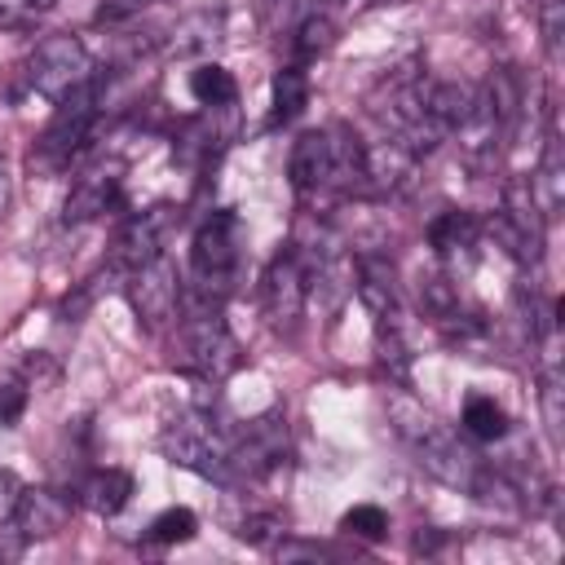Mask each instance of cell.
Masks as SVG:
<instances>
[{
    "instance_id": "obj_1",
    "label": "cell",
    "mask_w": 565,
    "mask_h": 565,
    "mask_svg": "<svg viewBox=\"0 0 565 565\" xmlns=\"http://www.w3.org/2000/svg\"><path fill=\"white\" fill-rule=\"evenodd\" d=\"M384 402H388L393 433L411 446L415 463H419L428 477H437L441 486L463 490V494H472V499H481V503H503V508H516V503H521V499H516L521 490H516L503 472L486 468L468 446H459V437L446 433V424H437V415L424 411L415 397H406V393L393 388Z\"/></svg>"
},
{
    "instance_id": "obj_2",
    "label": "cell",
    "mask_w": 565,
    "mask_h": 565,
    "mask_svg": "<svg viewBox=\"0 0 565 565\" xmlns=\"http://www.w3.org/2000/svg\"><path fill=\"white\" fill-rule=\"evenodd\" d=\"M362 163H366V141L349 124H327L296 137L287 154V181L300 199L362 194Z\"/></svg>"
},
{
    "instance_id": "obj_3",
    "label": "cell",
    "mask_w": 565,
    "mask_h": 565,
    "mask_svg": "<svg viewBox=\"0 0 565 565\" xmlns=\"http://www.w3.org/2000/svg\"><path fill=\"white\" fill-rule=\"evenodd\" d=\"M238 256H243V221H238V212H230V207L207 212L199 221V230H194V243H190L194 300L225 305V296L234 291Z\"/></svg>"
},
{
    "instance_id": "obj_4",
    "label": "cell",
    "mask_w": 565,
    "mask_h": 565,
    "mask_svg": "<svg viewBox=\"0 0 565 565\" xmlns=\"http://www.w3.org/2000/svg\"><path fill=\"white\" fill-rule=\"evenodd\" d=\"M97 119H102V71H97L93 84H84L66 102H57L53 119L44 124V132H40V141L31 150V168H40V172H66L88 150Z\"/></svg>"
},
{
    "instance_id": "obj_5",
    "label": "cell",
    "mask_w": 565,
    "mask_h": 565,
    "mask_svg": "<svg viewBox=\"0 0 565 565\" xmlns=\"http://www.w3.org/2000/svg\"><path fill=\"white\" fill-rule=\"evenodd\" d=\"M97 79V62H93V53L84 49V40L79 35H71V31H57V35H44L35 49H31V57H26V84H31V93H40L44 102H66L71 93H79L84 84H93Z\"/></svg>"
},
{
    "instance_id": "obj_6",
    "label": "cell",
    "mask_w": 565,
    "mask_h": 565,
    "mask_svg": "<svg viewBox=\"0 0 565 565\" xmlns=\"http://www.w3.org/2000/svg\"><path fill=\"white\" fill-rule=\"evenodd\" d=\"M185 331V353H190V371L203 375V380H230L238 366H243V349L234 340V331L225 327L221 318V305L212 300H194L190 318L181 322Z\"/></svg>"
},
{
    "instance_id": "obj_7",
    "label": "cell",
    "mask_w": 565,
    "mask_h": 565,
    "mask_svg": "<svg viewBox=\"0 0 565 565\" xmlns=\"http://www.w3.org/2000/svg\"><path fill=\"white\" fill-rule=\"evenodd\" d=\"M194 415H199V419L168 424V428L159 433V450H163L177 468H190V472H199V477H212V481L230 486V481H234V472H230V433L212 428V424H207L212 415H203V411H194Z\"/></svg>"
},
{
    "instance_id": "obj_8",
    "label": "cell",
    "mask_w": 565,
    "mask_h": 565,
    "mask_svg": "<svg viewBox=\"0 0 565 565\" xmlns=\"http://www.w3.org/2000/svg\"><path fill=\"white\" fill-rule=\"evenodd\" d=\"M486 230H490V234L503 243V252H508L512 260H521V265H534V260L543 256V230H547V216H543L539 203H534L530 177H512V181L503 185V194H499V212L490 216Z\"/></svg>"
},
{
    "instance_id": "obj_9",
    "label": "cell",
    "mask_w": 565,
    "mask_h": 565,
    "mask_svg": "<svg viewBox=\"0 0 565 565\" xmlns=\"http://www.w3.org/2000/svg\"><path fill=\"white\" fill-rule=\"evenodd\" d=\"M124 291H128V305H132L137 322L150 327V331H159V327H168L177 318L181 296H185V282H181L177 260L168 252H159V256L141 260L137 269H128Z\"/></svg>"
},
{
    "instance_id": "obj_10",
    "label": "cell",
    "mask_w": 565,
    "mask_h": 565,
    "mask_svg": "<svg viewBox=\"0 0 565 565\" xmlns=\"http://www.w3.org/2000/svg\"><path fill=\"white\" fill-rule=\"evenodd\" d=\"M305 305H309V274H305L300 256L291 247H282L260 274V309L274 331L291 335L305 318Z\"/></svg>"
},
{
    "instance_id": "obj_11",
    "label": "cell",
    "mask_w": 565,
    "mask_h": 565,
    "mask_svg": "<svg viewBox=\"0 0 565 565\" xmlns=\"http://www.w3.org/2000/svg\"><path fill=\"white\" fill-rule=\"evenodd\" d=\"M419 177V154L406 150L397 137L371 141L366 146V163H362V194L371 199H388V194H406Z\"/></svg>"
},
{
    "instance_id": "obj_12",
    "label": "cell",
    "mask_w": 565,
    "mask_h": 565,
    "mask_svg": "<svg viewBox=\"0 0 565 565\" xmlns=\"http://www.w3.org/2000/svg\"><path fill=\"white\" fill-rule=\"evenodd\" d=\"M119 194H124V168L110 159H102V163H93L88 172H79L75 177V185H71V194H66V203H62V221L66 225H84V221H97V216H106L115 203H119Z\"/></svg>"
},
{
    "instance_id": "obj_13",
    "label": "cell",
    "mask_w": 565,
    "mask_h": 565,
    "mask_svg": "<svg viewBox=\"0 0 565 565\" xmlns=\"http://www.w3.org/2000/svg\"><path fill=\"white\" fill-rule=\"evenodd\" d=\"M172 225H177V207H168V203H154V207L128 216L124 230L115 234L110 260H115L119 269H137L141 260H150V256L163 252V238H168Z\"/></svg>"
},
{
    "instance_id": "obj_14",
    "label": "cell",
    "mask_w": 565,
    "mask_h": 565,
    "mask_svg": "<svg viewBox=\"0 0 565 565\" xmlns=\"http://www.w3.org/2000/svg\"><path fill=\"white\" fill-rule=\"evenodd\" d=\"M71 512H75V499L71 494H62L53 486H22L9 521L18 525L22 539H53V534L66 530Z\"/></svg>"
},
{
    "instance_id": "obj_15",
    "label": "cell",
    "mask_w": 565,
    "mask_h": 565,
    "mask_svg": "<svg viewBox=\"0 0 565 565\" xmlns=\"http://www.w3.org/2000/svg\"><path fill=\"white\" fill-rule=\"evenodd\" d=\"M428 247L437 252V260L455 265V260H468L477 252V238H481V225L472 212H459V207H446L428 221Z\"/></svg>"
},
{
    "instance_id": "obj_16",
    "label": "cell",
    "mask_w": 565,
    "mask_h": 565,
    "mask_svg": "<svg viewBox=\"0 0 565 565\" xmlns=\"http://www.w3.org/2000/svg\"><path fill=\"white\" fill-rule=\"evenodd\" d=\"M225 40V13L221 9H194L185 18L172 22V31L163 35V49L172 57H194V53H207L212 44Z\"/></svg>"
},
{
    "instance_id": "obj_17",
    "label": "cell",
    "mask_w": 565,
    "mask_h": 565,
    "mask_svg": "<svg viewBox=\"0 0 565 565\" xmlns=\"http://www.w3.org/2000/svg\"><path fill=\"white\" fill-rule=\"evenodd\" d=\"M132 499V477L124 468H93L84 481H79V503L97 516H115L124 512V503Z\"/></svg>"
},
{
    "instance_id": "obj_18",
    "label": "cell",
    "mask_w": 565,
    "mask_h": 565,
    "mask_svg": "<svg viewBox=\"0 0 565 565\" xmlns=\"http://www.w3.org/2000/svg\"><path fill=\"white\" fill-rule=\"evenodd\" d=\"M459 428H463V437H472L481 446H494V441L508 437V415L490 393H472L459 411Z\"/></svg>"
},
{
    "instance_id": "obj_19",
    "label": "cell",
    "mask_w": 565,
    "mask_h": 565,
    "mask_svg": "<svg viewBox=\"0 0 565 565\" xmlns=\"http://www.w3.org/2000/svg\"><path fill=\"white\" fill-rule=\"evenodd\" d=\"M335 35H340V18H335L331 9H309V13L300 18L296 35H291V53H296V62L305 66V62L322 57V53L335 44Z\"/></svg>"
},
{
    "instance_id": "obj_20",
    "label": "cell",
    "mask_w": 565,
    "mask_h": 565,
    "mask_svg": "<svg viewBox=\"0 0 565 565\" xmlns=\"http://www.w3.org/2000/svg\"><path fill=\"white\" fill-rule=\"evenodd\" d=\"M309 106V71L300 62H287L278 75H274V110H269V124H291L300 110Z\"/></svg>"
},
{
    "instance_id": "obj_21",
    "label": "cell",
    "mask_w": 565,
    "mask_h": 565,
    "mask_svg": "<svg viewBox=\"0 0 565 565\" xmlns=\"http://www.w3.org/2000/svg\"><path fill=\"white\" fill-rule=\"evenodd\" d=\"M190 97L199 106H207V110H221V106H234L238 84H234V75L221 62H199L190 71Z\"/></svg>"
},
{
    "instance_id": "obj_22",
    "label": "cell",
    "mask_w": 565,
    "mask_h": 565,
    "mask_svg": "<svg viewBox=\"0 0 565 565\" xmlns=\"http://www.w3.org/2000/svg\"><path fill=\"white\" fill-rule=\"evenodd\" d=\"M199 534V516L190 508H163L154 521H150V539L163 543V547H177V543H190Z\"/></svg>"
},
{
    "instance_id": "obj_23",
    "label": "cell",
    "mask_w": 565,
    "mask_h": 565,
    "mask_svg": "<svg viewBox=\"0 0 565 565\" xmlns=\"http://www.w3.org/2000/svg\"><path fill=\"white\" fill-rule=\"evenodd\" d=\"M340 530H344L349 539L380 543V539L388 534V516H384V508H375V503H353V508L340 516Z\"/></svg>"
},
{
    "instance_id": "obj_24",
    "label": "cell",
    "mask_w": 565,
    "mask_h": 565,
    "mask_svg": "<svg viewBox=\"0 0 565 565\" xmlns=\"http://www.w3.org/2000/svg\"><path fill=\"white\" fill-rule=\"evenodd\" d=\"M26 402H31V380L22 371L0 375V428H13L26 411Z\"/></svg>"
},
{
    "instance_id": "obj_25",
    "label": "cell",
    "mask_w": 565,
    "mask_h": 565,
    "mask_svg": "<svg viewBox=\"0 0 565 565\" xmlns=\"http://www.w3.org/2000/svg\"><path fill=\"white\" fill-rule=\"evenodd\" d=\"M539 22H543V44H547V57L561 62V35H565V4L561 0H543L539 9Z\"/></svg>"
},
{
    "instance_id": "obj_26",
    "label": "cell",
    "mask_w": 565,
    "mask_h": 565,
    "mask_svg": "<svg viewBox=\"0 0 565 565\" xmlns=\"http://www.w3.org/2000/svg\"><path fill=\"white\" fill-rule=\"evenodd\" d=\"M234 534L247 543H269L274 534H282V521L274 512H247L243 521H234Z\"/></svg>"
},
{
    "instance_id": "obj_27",
    "label": "cell",
    "mask_w": 565,
    "mask_h": 565,
    "mask_svg": "<svg viewBox=\"0 0 565 565\" xmlns=\"http://www.w3.org/2000/svg\"><path fill=\"white\" fill-rule=\"evenodd\" d=\"M26 13H31V0H0V31L18 26Z\"/></svg>"
},
{
    "instance_id": "obj_28",
    "label": "cell",
    "mask_w": 565,
    "mask_h": 565,
    "mask_svg": "<svg viewBox=\"0 0 565 565\" xmlns=\"http://www.w3.org/2000/svg\"><path fill=\"white\" fill-rule=\"evenodd\" d=\"M9 203H13V177H9V163L0 159V221L9 216Z\"/></svg>"
},
{
    "instance_id": "obj_29",
    "label": "cell",
    "mask_w": 565,
    "mask_h": 565,
    "mask_svg": "<svg viewBox=\"0 0 565 565\" xmlns=\"http://www.w3.org/2000/svg\"><path fill=\"white\" fill-rule=\"evenodd\" d=\"M57 0H31V13H44V9H53Z\"/></svg>"
}]
</instances>
